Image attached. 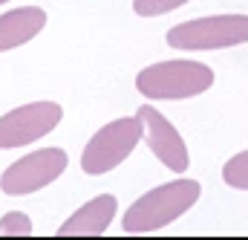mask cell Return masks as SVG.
<instances>
[{
  "instance_id": "6da1fadb",
  "label": "cell",
  "mask_w": 248,
  "mask_h": 240,
  "mask_svg": "<svg viewBox=\"0 0 248 240\" xmlns=\"http://www.w3.org/2000/svg\"><path fill=\"white\" fill-rule=\"evenodd\" d=\"M202 185L196 180H173L165 182L147 194H141L122 217V229L130 235H147L156 229H165L176 217H182L187 208L199 200Z\"/></svg>"
},
{
  "instance_id": "7a4b0ae2",
  "label": "cell",
  "mask_w": 248,
  "mask_h": 240,
  "mask_svg": "<svg viewBox=\"0 0 248 240\" xmlns=\"http://www.w3.org/2000/svg\"><path fill=\"white\" fill-rule=\"evenodd\" d=\"M214 84V69L202 61H159L136 75V87L153 102H179L205 93Z\"/></svg>"
},
{
  "instance_id": "3957f363",
  "label": "cell",
  "mask_w": 248,
  "mask_h": 240,
  "mask_svg": "<svg viewBox=\"0 0 248 240\" xmlns=\"http://www.w3.org/2000/svg\"><path fill=\"white\" fill-rule=\"evenodd\" d=\"M248 41V15H211L168 29V44L182 52L228 50Z\"/></svg>"
},
{
  "instance_id": "277c9868",
  "label": "cell",
  "mask_w": 248,
  "mask_h": 240,
  "mask_svg": "<svg viewBox=\"0 0 248 240\" xmlns=\"http://www.w3.org/2000/svg\"><path fill=\"white\" fill-rule=\"evenodd\" d=\"M144 136V121L141 116H124L110 124H104L84 148L81 154V171L90 177H101L113 168H119L124 159L133 154L139 139Z\"/></svg>"
},
{
  "instance_id": "5b68a950",
  "label": "cell",
  "mask_w": 248,
  "mask_h": 240,
  "mask_svg": "<svg viewBox=\"0 0 248 240\" xmlns=\"http://www.w3.org/2000/svg\"><path fill=\"white\" fill-rule=\"evenodd\" d=\"M69 156L61 148H44V151H32L26 156H20L17 162H12L3 177H0V188L9 197H23V194H35L44 185L55 182L66 171Z\"/></svg>"
},
{
  "instance_id": "8992f818",
  "label": "cell",
  "mask_w": 248,
  "mask_h": 240,
  "mask_svg": "<svg viewBox=\"0 0 248 240\" xmlns=\"http://www.w3.org/2000/svg\"><path fill=\"white\" fill-rule=\"evenodd\" d=\"M61 119L63 110L55 102H32V104L9 110L6 116H0V151L23 148V145L44 139L61 124Z\"/></svg>"
},
{
  "instance_id": "52a82bcc",
  "label": "cell",
  "mask_w": 248,
  "mask_h": 240,
  "mask_svg": "<svg viewBox=\"0 0 248 240\" xmlns=\"http://www.w3.org/2000/svg\"><path fill=\"white\" fill-rule=\"evenodd\" d=\"M139 116L144 121V136H147V148L153 151V156L168 168V171H176L182 174L187 171V148L185 139L179 136V130L165 119L153 104H141L139 107Z\"/></svg>"
},
{
  "instance_id": "ba28073f",
  "label": "cell",
  "mask_w": 248,
  "mask_h": 240,
  "mask_svg": "<svg viewBox=\"0 0 248 240\" xmlns=\"http://www.w3.org/2000/svg\"><path fill=\"white\" fill-rule=\"evenodd\" d=\"M116 208H119V203L113 194L93 197L72 217H66V223H61L58 238H98V235H104L116 217Z\"/></svg>"
},
{
  "instance_id": "9c48e42d",
  "label": "cell",
  "mask_w": 248,
  "mask_h": 240,
  "mask_svg": "<svg viewBox=\"0 0 248 240\" xmlns=\"http://www.w3.org/2000/svg\"><path fill=\"white\" fill-rule=\"evenodd\" d=\"M44 26H46V12L38 6H23L0 15V52H9L32 41Z\"/></svg>"
},
{
  "instance_id": "30bf717a",
  "label": "cell",
  "mask_w": 248,
  "mask_h": 240,
  "mask_svg": "<svg viewBox=\"0 0 248 240\" xmlns=\"http://www.w3.org/2000/svg\"><path fill=\"white\" fill-rule=\"evenodd\" d=\"M222 180H225V185H231L237 191H248V151L231 156L222 165Z\"/></svg>"
},
{
  "instance_id": "8fae6325",
  "label": "cell",
  "mask_w": 248,
  "mask_h": 240,
  "mask_svg": "<svg viewBox=\"0 0 248 240\" xmlns=\"http://www.w3.org/2000/svg\"><path fill=\"white\" fill-rule=\"evenodd\" d=\"M32 235V220L23 211H9L0 217V238H29Z\"/></svg>"
},
{
  "instance_id": "7c38bea8",
  "label": "cell",
  "mask_w": 248,
  "mask_h": 240,
  "mask_svg": "<svg viewBox=\"0 0 248 240\" xmlns=\"http://www.w3.org/2000/svg\"><path fill=\"white\" fill-rule=\"evenodd\" d=\"M185 3L187 0H133V12L141 17H159V15H168Z\"/></svg>"
},
{
  "instance_id": "4fadbf2b",
  "label": "cell",
  "mask_w": 248,
  "mask_h": 240,
  "mask_svg": "<svg viewBox=\"0 0 248 240\" xmlns=\"http://www.w3.org/2000/svg\"><path fill=\"white\" fill-rule=\"evenodd\" d=\"M0 3H9V0H0Z\"/></svg>"
}]
</instances>
